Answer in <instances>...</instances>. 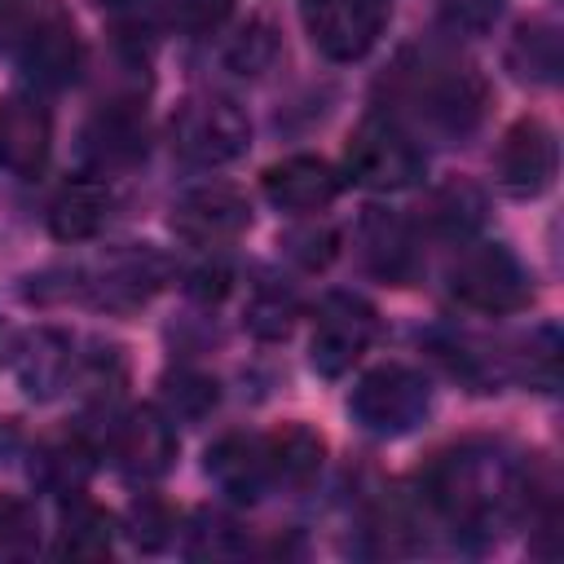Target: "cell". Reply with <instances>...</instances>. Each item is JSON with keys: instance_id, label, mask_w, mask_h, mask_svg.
Instances as JSON below:
<instances>
[{"instance_id": "6da1fadb", "label": "cell", "mask_w": 564, "mask_h": 564, "mask_svg": "<svg viewBox=\"0 0 564 564\" xmlns=\"http://www.w3.org/2000/svg\"><path fill=\"white\" fill-rule=\"evenodd\" d=\"M432 498L454 520L485 524L502 516V507L516 498V476L489 449H454L441 454V463L432 467Z\"/></svg>"}, {"instance_id": "7a4b0ae2", "label": "cell", "mask_w": 564, "mask_h": 564, "mask_svg": "<svg viewBox=\"0 0 564 564\" xmlns=\"http://www.w3.org/2000/svg\"><path fill=\"white\" fill-rule=\"evenodd\" d=\"M449 291L458 304L476 313H516L533 300V282L524 264L498 242H471L449 264Z\"/></svg>"}, {"instance_id": "3957f363", "label": "cell", "mask_w": 564, "mask_h": 564, "mask_svg": "<svg viewBox=\"0 0 564 564\" xmlns=\"http://www.w3.org/2000/svg\"><path fill=\"white\" fill-rule=\"evenodd\" d=\"M251 141L247 115L229 97H189L172 115V150L185 163L220 167L234 163Z\"/></svg>"}, {"instance_id": "277c9868", "label": "cell", "mask_w": 564, "mask_h": 564, "mask_svg": "<svg viewBox=\"0 0 564 564\" xmlns=\"http://www.w3.org/2000/svg\"><path fill=\"white\" fill-rule=\"evenodd\" d=\"M427 401H432L427 379H423L419 370L392 361V366L370 370V375L352 388L348 410H352V419H357L366 432H375V436H401V432H410L414 423H423Z\"/></svg>"}, {"instance_id": "5b68a950", "label": "cell", "mask_w": 564, "mask_h": 564, "mask_svg": "<svg viewBox=\"0 0 564 564\" xmlns=\"http://www.w3.org/2000/svg\"><path fill=\"white\" fill-rule=\"evenodd\" d=\"M348 176L370 185V189H405L423 176V154L419 145L392 123V119H361L348 132V150H344Z\"/></svg>"}, {"instance_id": "8992f818", "label": "cell", "mask_w": 564, "mask_h": 564, "mask_svg": "<svg viewBox=\"0 0 564 564\" xmlns=\"http://www.w3.org/2000/svg\"><path fill=\"white\" fill-rule=\"evenodd\" d=\"M379 330V317L375 308L361 300V295H348V291H335L322 300L317 308V322H313V370L335 379L344 375L375 339Z\"/></svg>"}, {"instance_id": "52a82bcc", "label": "cell", "mask_w": 564, "mask_h": 564, "mask_svg": "<svg viewBox=\"0 0 564 564\" xmlns=\"http://www.w3.org/2000/svg\"><path fill=\"white\" fill-rule=\"evenodd\" d=\"M300 18L330 62H352L375 48L388 9L383 0H300Z\"/></svg>"}, {"instance_id": "ba28073f", "label": "cell", "mask_w": 564, "mask_h": 564, "mask_svg": "<svg viewBox=\"0 0 564 564\" xmlns=\"http://www.w3.org/2000/svg\"><path fill=\"white\" fill-rule=\"evenodd\" d=\"M247 225H251V207L234 185H198L181 194L172 207V229L198 247L234 242Z\"/></svg>"}, {"instance_id": "9c48e42d", "label": "cell", "mask_w": 564, "mask_h": 564, "mask_svg": "<svg viewBox=\"0 0 564 564\" xmlns=\"http://www.w3.org/2000/svg\"><path fill=\"white\" fill-rule=\"evenodd\" d=\"M498 185L516 198H533L551 185L555 176V137L542 119H520L507 128L502 145H498Z\"/></svg>"}, {"instance_id": "30bf717a", "label": "cell", "mask_w": 564, "mask_h": 564, "mask_svg": "<svg viewBox=\"0 0 564 564\" xmlns=\"http://www.w3.org/2000/svg\"><path fill=\"white\" fill-rule=\"evenodd\" d=\"M414 101L432 123H441L449 132H467L485 110V84L471 66H454V62L449 66H423Z\"/></svg>"}, {"instance_id": "8fae6325", "label": "cell", "mask_w": 564, "mask_h": 564, "mask_svg": "<svg viewBox=\"0 0 564 564\" xmlns=\"http://www.w3.org/2000/svg\"><path fill=\"white\" fill-rule=\"evenodd\" d=\"M18 44H22V66L31 70L35 84L57 88V84H70L79 75L84 48H79V35L62 9H48L44 18H35Z\"/></svg>"}, {"instance_id": "7c38bea8", "label": "cell", "mask_w": 564, "mask_h": 564, "mask_svg": "<svg viewBox=\"0 0 564 564\" xmlns=\"http://www.w3.org/2000/svg\"><path fill=\"white\" fill-rule=\"evenodd\" d=\"M335 194H339V176L317 154H291L264 172V198L291 216L322 212Z\"/></svg>"}, {"instance_id": "4fadbf2b", "label": "cell", "mask_w": 564, "mask_h": 564, "mask_svg": "<svg viewBox=\"0 0 564 564\" xmlns=\"http://www.w3.org/2000/svg\"><path fill=\"white\" fill-rule=\"evenodd\" d=\"M115 458L132 480H159L176 458V432L172 419L154 405H141L128 414L115 441Z\"/></svg>"}, {"instance_id": "5bb4252c", "label": "cell", "mask_w": 564, "mask_h": 564, "mask_svg": "<svg viewBox=\"0 0 564 564\" xmlns=\"http://www.w3.org/2000/svg\"><path fill=\"white\" fill-rule=\"evenodd\" d=\"M167 264L163 256H154L150 247H123V251H110L97 269V282H93V300L106 304V308H137L145 304L159 282H163Z\"/></svg>"}, {"instance_id": "9a60e30c", "label": "cell", "mask_w": 564, "mask_h": 564, "mask_svg": "<svg viewBox=\"0 0 564 564\" xmlns=\"http://www.w3.org/2000/svg\"><path fill=\"white\" fill-rule=\"evenodd\" d=\"M48 159V110L31 97L0 101V163L18 176H35Z\"/></svg>"}, {"instance_id": "2e32d148", "label": "cell", "mask_w": 564, "mask_h": 564, "mask_svg": "<svg viewBox=\"0 0 564 564\" xmlns=\"http://www.w3.org/2000/svg\"><path fill=\"white\" fill-rule=\"evenodd\" d=\"M207 476L229 494V498H260V489L269 485V454L260 436H242L229 432L207 449Z\"/></svg>"}, {"instance_id": "e0dca14e", "label": "cell", "mask_w": 564, "mask_h": 564, "mask_svg": "<svg viewBox=\"0 0 564 564\" xmlns=\"http://www.w3.org/2000/svg\"><path fill=\"white\" fill-rule=\"evenodd\" d=\"M106 216H110V189L106 181H93V176L66 181L48 203V229L62 242H88L106 225Z\"/></svg>"}, {"instance_id": "ac0fdd59", "label": "cell", "mask_w": 564, "mask_h": 564, "mask_svg": "<svg viewBox=\"0 0 564 564\" xmlns=\"http://www.w3.org/2000/svg\"><path fill=\"white\" fill-rule=\"evenodd\" d=\"M70 366H75L70 339L57 335V330H31V335L18 344V357H13L18 383H22L31 397H40V401H48V397H57V392L66 388Z\"/></svg>"}, {"instance_id": "d6986e66", "label": "cell", "mask_w": 564, "mask_h": 564, "mask_svg": "<svg viewBox=\"0 0 564 564\" xmlns=\"http://www.w3.org/2000/svg\"><path fill=\"white\" fill-rule=\"evenodd\" d=\"M84 154L106 172V167H128L145 154V128L132 110V101H119L97 115V123L84 132Z\"/></svg>"}, {"instance_id": "ffe728a7", "label": "cell", "mask_w": 564, "mask_h": 564, "mask_svg": "<svg viewBox=\"0 0 564 564\" xmlns=\"http://www.w3.org/2000/svg\"><path fill=\"white\" fill-rule=\"evenodd\" d=\"M264 454H269V480L308 485L322 471L326 441L313 427H304V423H282L278 432L264 436Z\"/></svg>"}, {"instance_id": "44dd1931", "label": "cell", "mask_w": 564, "mask_h": 564, "mask_svg": "<svg viewBox=\"0 0 564 564\" xmlns=\"http://www.w3.org/2000/svg\"><path fill=\"white\" fill-rule=\"evenodd\" d=\"M361 247H366V260L375 273L392 278V282H405L414 273V242L405 234V225L388 212H370L361 220Z\"/></svg>"}, {"instance_id": "7402d4cb", "label": "cell", "mask_w": 564, "mask_h": 564, "mask_svg": "<svg viewBox=\"0 0 564 564\" xmlns=\"http://www.w3.org/2000/svg\"><path fill=\"white\" fill-rule=\"evenodd\" d=\"M115 542V520L88 502V498H70V507L62 511V533H57V555L70 560H101L110 555Z\"/></svg>"}, {"instance_id": "603a6c76", "label": "cell", "mask_w": 564, "mask_h": 564, "mask_svg": "<svg viewBox=\"0 0 564 564\" xmlns=\"http://www.w3.org/2000/svg\"><path fill=\"white\" fill-rule=\"evenodd\" d=\"M507 62H511V70L520 79H538V84L555 79V70H560V35H555V26H546V22L520 26L516 40H511Z\"/></svg>"}, {"instance_id": "cb8c5ba5", "label": "cell", "mask_w": 564, "mask_h": 564, "mask_svg": "<svg viewBox=\"0 0 564 564\" xmlns=\"http://www.w3.org/2000/svg\"><path fill=\"white\" fill-rule=\"evenodd\" d=\"M216 397H220V392H216V379L203 375V370L181 366V370H172V375L163 379V414H167L172 423H194V419L212 414Z\"/></svg>"}, {"instance_id": "d4e9b609", "label": "cell", "mask_w": 564, "mask_h": 564, "mask_svg": "<svg viewBox=\"0 0 564 564\" xmlns=\"http://www.w3.org/2000/svg\"><path fill=\"white\" fill-rule=\"evenodd\" d=\"M295 317H300L295 295L291 291H278V286L256 291L251 304H247V330L256 339H286L291 326H295Z\"/></svg>"}, {"instance_id": "484cf974", "label": "cell", "mask_w": 564, "mask_h": 564, "mask_svg": "<svg viewBox=\"0 0 564 564\" xmlns=\"http://www.w3.org/2000/svg\"><path fill=\"white\" fill-rule=\"evenodd\" d=\"M273 57H278V35H273V26H269L264 18L247 22V26L229 40V48H225V62H229L238 75H264V70L273 66Z\"/></svg>"}, {"instance_id": "4316f807", "label": "cell", "mask_w": 564, "mask_h": 564, "mask_svg": "<svg viewBox=\"0 0 564 564\" xmlns=\"http://www.w3.org/2000/svg\"><path fill=\"white\" fill-rule=\"evenodd\" d=\"M35 511L31 502L13 498V494H0V555L4 560H18V555H31L35 551Z\"/></svg>"}, {"instance_id": "83f0119b", "label": "cell", "mask_w": 564, "mask_h": 564, "mask_svg": "<svg viewBox=\"0 0 564 564\" xmlns=\"http://www.w3.org/2000/svg\"><path fill=\"white\" fill-rule=\"evenodd\" d=\"M432 220L436 229L445 234H467L476 220H480V194L471 185H445L436 198H432Z\"/></svg>"}, {"instance_id": "f1b7e54d", "label": "cell", "mask_w": 564, "mask_h": 564, "mask_svg": "<svg viewBox=\"0 0 564 564\" xmlns=\"http://www.w3.org/2000/svg\"><path fill=\"white\" fill-rule=\"evenodd\" d=\"M282 251H286L295 264H304V269H326L330 256H335V229L308 220V225H300V229H291V234L282 238Z\"/></svg>"}, {"instance_id": "f546056e", "label": "cell", "mask_w": 564, "mask_h": 564, "mask_svg": "<svg viewBox=\"0 0 564 564\" xmlns=\"http://www.w3.org/2000/svg\"><path fill=\"white\" fill-rule=\"evenodd\" d=\"M229 9H234V0H163L167 22L185 35H203V31L220 26L229 18Z\"/></svg>"}, {"instance_id": "4dcf8cb0", "label": "cell", "mask_w": 564, "mask_h": 564, "mask_svg": "<svg viewBox=\"0 0 564 564\" xmlns=\"http://www.w3.org/2000/svg\"><path fill=\"white\" fill-rule=\"evenodd\" d=\"M44 480L53 485V489H66V494H75L79 485H84V476H88V454L79 449V441H62L57 449H48L44 454Z\"/></svg>"}, {"instance_id": "1f68e13d", "label": "cell", "mask_w": 564, "mask_h": 564, "mask_svg": "<svg viewBox=\"0 0 564 564\" xmlns=\"http://www.w3.org/2000/svg\"><path fill=\"white\" fill-rule=\"evenodd\" d=\"M172 529H176V516H172L159 498H141V502L132 507V542H137L141 551H159V546L172 538Z\"/></svg>"}, {"instance_id": "d6a6232c", "label": "cell", "mask_w": 564, "mask_h": 564, "mask_svg": "<svg viewBox=\"0 0 564 564\" xmlns=\"http://www.w3.org/2000/svg\"><path fill=\"white\" fill-rule=\"evenodd\" d=\"M445 18L463 31H485L498 13H502V0H441Z\"/></svg>"}, {"instance_id": "836d02e7", "label": "cell", "mask_w": 564, "mask_h": 564, "mask_svg": "<svg viewBox=\"0 0 564 564\" xmlns=\"http://www.w3.org/2000/svg\"><path fill=\"white\" fill-rule=\"evenodd\" d=\"M189 295H198V300H220L225 291H229V269H220V264H203V269H194L189 273Z\"/></svg>"}, {"instance_id": "e575fe53", "label": "cell", "mask_w": 564, "mask_h": 564, "mask_svg": "<svg viewBox=\"0 0 564 564\" xmlns=\"http://www.w3.org/2000/svg\"><path fill=\"white\" fill-rule=\"evenodd\" d=\"M31 26L26 0H0V44H18Z\"/></svg>"}]
</instances>
